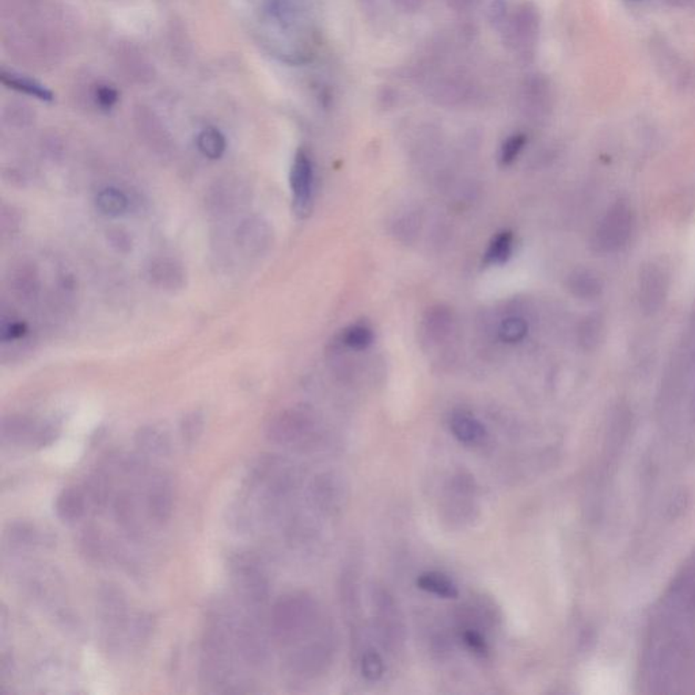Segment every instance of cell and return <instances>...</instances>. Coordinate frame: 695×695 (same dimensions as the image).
Masks as SVG:
<instances>
[{
    "mask_svg": "<svg viewBox=\"0 0 695 695\" xmlns=\"http://www.w3.org/2000/svg\"><path fill=\"white\" fill-rule=\"evenodd\" d=\"M262 35L273 54L288 60L302 62L306 56L303 37L307 27L306 0H264Z\"/></svg>",
    "mask_w": 695,
    "mask_h": 695,
    "instance_id": "cell-1",
    "label": "cell"
},
{
    "mask_svg": "<svg viewBox=\"0 0 695 695\" xmlns=\"http://www.w3.org/2000/svg\"><path fill=\"white\" fill-rule=\"evenodd\" d=\"M318 621L320 611L312 598L303 594L287 595L273 608V636L282 644H293L312 633Z\"/></svg>",
    "mask_w": 695,
    "mask_h": 695,
    "instance_id": "cell-2",
    "label": "cell"
},
{
    "mask_svg": "<svg viewBox=\"0 0 695 695\" xmlns=\"http://www.w3.org/2000/svg\"><path fill=\"white\" fill-rule=\"evenodd\" d=\"M633 230V215L625 204H616L605 213L591 238L597 253H616L624 248Z\"/></svg>",
    "mask_w": 695,
    "mask_h": 695,
    "instance_id": "cell-3",
    "label": "cell"
},
{
    "mask_svg": "<svg viewBox=\"0 0 695 695\" xmlns=\"http://www.w3.org/2000/svg\"><path fill=\"white\" fill-rule=\"evenodd\" d=\"M314 181V165L312 158L304 149H299L291 168L290 185L293 210L301 218H304L312 210Z\"/></svg>",
    "mask_w": 695,
    "mask_h": 695,
    "instance_id": "cell-4",
    "label": "cell"
},
{
    "mask_svg": "<svg viewBox=\"0 0 695 695\" xmlns=\"http://www.w3.org/2000/svg\"><path fill=\"white\" fill-rule=\"evenodd\" d=\"M373 603H375L376 626H378L382 641L384 642V647L387 645L392 649H395L398 645L403 644L404 634H405V626H404L400 608L394 598L384 589H378L373 594Z\"/></svg>",
    "mask_w": 695,
    "mask_h": 695,
    "instance_id": "cell-5",
    "label": "cell"
},
{
    "mask_svg": "<svg viewBox=\"0 0 695 695\" xmlns=\"http://www.w3.org/2000/svg\"><path fill=\"white\" fill-rule=\"evenodd\" d=\"M669 292V279L664 271L656 264H648L642 268L639 279V307L645 314L658 312L666 302Z\"/></svg>",
    "mask_w": 695,
    "mask_h": 695,
    "instance_id": "cell-6",
    "label": "cell"
},
{
    "mask_svg": "<svg viewBox=\"0 0 695 695\" xmlns=\"http://www.w3.org/2000/svg\"><path fill=\"white\" fill-rule=\"evenodd\" d=\"M312 428L309 414L302 411H288L271 421L267 434L270 440L278 445H292L309 436Z\"/></svg>",
    "mask_w": 695,
    "mask_h": 695,
    "instance_id": "cell-7",
    "label": "cell"
},
{
    "mask_svg": "<svg viewBox=\"0 0 695 695\" xmlns=\"http://www.w3.org/2000/svg\"><path fill=\"white\" fill-rule=\"evenodd\" d=\"M235 577L242 589L246 600L250 605L259 606L267 602L268 581L261 569L251 557H240L234 564Z\"/></svg>",
    "mask_w": 695,
    "mask_h": 695,
    "instance_id": "cell-8",
    "label": "cell"
},
{
    "mask_svg": "<svg viewBox=\"0 0 695 695\" xmlns=\"http://www.w3.org/2000/svg\"><path fill=\"white\" fill-rule=\"evenodd\" d=\"M237 243L248 256H261L272 243V229L261 218H248L238 226Z\"/></svg>",
    "mask_w": 695,
    "mask_h": 695,
    "instance_id": "cell-9",
    "label": "cell"
},
{
    "mask_svg": "<svg viewBox=\"0 0 695 695\" xmlns=\"http://www.w3.org/2000/svg\"><path fill=\"white\" fill-rule=\"evenodd\" d=\"M149 281L159 290L176 292L182 290L187 282L184 265L170 257H159L152 260L147 271Z\"/></svg>",
    "mask_w": 695,
    "mask_h": 695,
    "instance_id": "cell-10",
    "label": "cell"
},
{
    "mask_svg": "<svg viewBox=\"0 0 695 695\" xmlns=\"http://www.w3.org/2000/svg\"><path fill=\"white\" fill-rule=\"evenodd\" d=\"M138 129L143 139L148 143L151 148L159 154H166L171 148L170 135L163 127L162 121L154 115V112L147 107H139L135 113Z\"/></svg>",
    "mask_w": 695,
    "mask_h": 695,
    "instance_id": "cell-11",
    "label": "cell"
},
{
    "mask_svg": "<svg viewBox=\"0 0 695 695\" xmlns=\"http://www.w3.org/2000/svg\"><path fill=\"white\" fill-rule=\"evenodd\" d=\"M451 434L465 445H480L485 442L487 431L484 424L467 412H455L450 418Z\"/></svg>",
    "mask_w": 695,
    "mask_h": 695,
    "instance_id": "cell-12",
    "label": "cell"
},
{
    "mask_svg": "<svg viewBox=\"0 0 695 695\" xmlns=\"http://www.w3.org/2000/svg\"><path fill=\"white\" fill-rule=\"evenodd\" d=\"M312 497L323 511H339L345 500V487L333 475H321L312 484Z\"/></svg>",
    "mask_w": 695,
    "mask_h": 695,
    "instance_id": "cell-13",
    "label": "cell"
},
{
    "mask_svg": "<svg viewBox=\"0 0 695 695\" xmlns=\"http://www.w3.org/2000/svg\"><path fill=\"white\" fill-rule=\"evenodd\" d=\"M538 33V16L536 11L523 7L509 24V41L515 48H526L536 41Z\"/></svg>",
    "mask_w": 695,
    "mask_h": 695,
    "instance_id": "cell-14",
    "label": "cell"
},
{
    "mask_svg": "<svg viewBox=\"0 0 695 695\" xmlns=\"http://www.w3.org/2000/svg\"><path fill=\"white\" fill-rule=\"evenodd\" d=\"M99 610L107 628H121L126 621L127 603L120 589L105 586L99 592Z\"/></svg>",
    "mask_w": 695,
    "mask_h": 695,
    "instance_id": "cell-15",
    "label": "cell"
},
{
    "mask_svg": "<svg viewBox=\"0 0 695 695\" xmlns=\"http://www.w3.org/2000/svg\"><path fill=\"white\" fill-rule=\"evenodd\" d=\"M238 647L249 663L261 664L267 658V642L253 624L240 626L238 631Z\"/></svg>",
    "mask_w": 695,
    "mask_h": 695,
    "instance_id": "cell-16",
    "label": "cell"
},
{
    "mask_svg": "<svg viewBox=\"0 0 695 695\" xmlns=\"http://www.w3.org/2000/svg\"><path fill=\"white\" fill-rule=\"evenodd\" d=\"M86 500L87 497L85 490L75 486L67 487L57 496L55 511L63 522H77L85 514Z\"/></svg>",
    "mask_w": 695,
    "mask_h": 695,
    "instance_id": "cell-17",
    "label": "cell"
},
{
    "mask_svg": "<svg viewBox=\"0 0 695 695\" xmlns=\"http://www.w3.org/2000/svg\"><path fill=\"white\" fill-rule=\"evenodd\" d=\"M0 80H2L5 87L11 88V90L26 94V96L33 97V98L40 99V101H54V93L48 87H46L43 83L37 82V80L32 79V77L15 74V72L3 71L2 75H0Z\"/></svg>",
    "mask_w": 695,
    "mask_h": 695,
    "instance_id": "cell-18",
    "label": "cell"
},
{
    "mask_svg": "<svg viewBox=\"0 0 695 695\" xmlns=\"http://www.w3.org/2000/svg\"><path fill=\"white\" fill-rule=\"evenodd\" d=\"M118 65L129 80L146 83L154 77V68L144 59L143 55L137 49L128 46L121 51L118 56Z\"/></svg>",
    "mask_w": 695,
    "mask_h": 695,
    "instance_id": "cell-19",
    "label": "cell"
},
{
    "mask_svg": "<svg viewBox=\"0 0 695 695\" xmlns=\"http://www.w3.org/2000/svg\"><path fill=\"white\" fill-rule=\"evenodd\" d=\"M138 447L151 455L165 456L170 453V437L168 432L158 426L147 425L140 428L135 436Z\"/></svg>",
    "mask_w": 695,
    "mask_h": 695,
    "instance_id": "cell-20",
    "label": "cell"
},
{
    "mask_svg": "<svg viewBox=\"0 0 695 695\" xmlns=\"http://www.w3.org/2000/svg\"><path fill=\"white\" fill-rule=\"evenodd\" d=\"M173 492L166 484H160L149 492L148 512L154 522L159 525L168 522L173 514Z\"/></svg>",
    "mask_w": 695,
    "mask_h": 695,
    "instance_id": "cell-21",
    "label": "cell"
},
{
    "mask_svg": "<svg viewBox=\"0 0 695 695\" xmlns=\"http://www.w3.org/2000/svg\"><path fill=\"white\" fill-rule=\"evenodd\" d=\"M417 586L423 591L443 599H455L458 598L459 589L456 584L447 576L439 572H425L418 576Z\"/></svg>",
    "mask_w": 695,
    "mask_h": 695,
    "instance_id": "cell-22",
    "label": "cell"
},
{
    "mask_svg": "<svg viewBox=\"0 0 695 695\" xmlns=\"http://www.w3.org/2000/svg\"><path fill=\"white\" fill-rule=\"evenodd\" d=\"M569 290L580 299H595L603 290L602 280L588 270H577L569 276Z\"/></svg>",
    "mask_w": 695,
    "mask_h": 695,
    "instance_id": "cell-23",
    "label": "cell"
},
{
    "mask_svg": "<svg viewBox=\"0 0 695 695\" xmlns=\"http://www.w3.org/2000/svg\"><path fill=\"white\" fill-rule=\"evenodd\" d=\"M97 210L107 218H118L128 210V198L116 188H105L96 198Z\"/></svg>",
    "mask_w": 695,
    "mask_h": 695,
    "instance_id": "cell-24",
    "label": "cell"
},
{
    "mask_svg": "<svg viewBox=\"0 0 695 695\" xmlns=\"http://www.w3.org/2000/svg\"><path fill=\"white\" fill-rule=\"evenodd\" d=\"M514 250V235L511 231H501L493 237L485 253V262L489 265H503L508 261Z\"/></svg>",
    "mask_w": 695,
    "mask_h": 695,
    "instance_id": "cell-25",
    "label": "cell"
},
{
    "mask_svg": "<svg viewBox=\"0 0 695 695\" xmlns=\"http://www.w3.org/2000/svg\"><path fill=\"white\" fill-rule=\"evenodd\" d=\"M36 431L32 421L25 417H8L2 424L3 439L10 443L26 442L27 439L33 443Z\"/></svg>",
    "mask_w": 695,
    "mask_h": 695,
    "instance_id": "cell-26",
    "label": "cell"
},
{
    "mask_svg": "<svg viewBox=\"0 0 695 695\" xmlns=\"http://www.w3.org/2000/svg\"><path fill=\"white\" fill-rule=\"evenodd\" d=\"M198 147L201 154L209 159H220L227 149L226 138L219 129L210 127L199 134Z\"/></svg>",
    "mask_w": 695,
    "mask_h": 695,
    "instance_id": "cell-27",
    "label": "cell"
},
{
    "mask_svg": "<svg viewBox=\"0 0 695 695\" xmlns=\"http://www.w3.org/2000/svg\"><path fill=\"white\" fill-rule=\"evenodd\" d=\"M86 497L94 504V506H104L107 503L109 498L110 486L109 481H107V475H101V473H94V475H88L85 484Z\"/></svg>",
    "mask_w": 695,
    "mask_h": 695,
    "instance_id": "cell-28",
    "label": "cell"
},
{
    "mask_svg": "<svg viewBox=\"0 0 695 695\" xmlns=\"http://www.w3.org/2000/svg\"><path fill=\"white\" fill-rule=\"evenodd\" d=\"M342 340L344 345L353 351H364L373 342V332L370 326L356 323L342 332Z\"/></svg>",
    "mask_w": 695,
    "mask_h": 695,
    "instance_id": "cell-29",
    "label": "cell"
},
{
    "mask_svg": "<svg viewBox=\"0 0 695 695\" xmlns=\"http://www.w3.org/2000/svg\"><path fill=\"white\" fill-rule=\"evenodd\" d=\"M527 332L528 325L523 318L509 317L501 322L500 329H498V336H500L504 342L516 344V342L525 340V337L527 336Z\"/></svg>",
    "mask_w": 695,
    "mask_h": 695,
    "instance_id": "cell-30",
    "label": "cell"
},
{
    "mask_svg": "<svg viewBox=\"0 0 695 695\" xmlns=\"http://www.w3.org/2000/svg\"><path fill=\"white\" fill-rule=\"evenodd\" d=\"M80 550L90 561H99L104 556V542L97 528L87 527L80 537Z\"/></svg>",
    "mask_w": 695,
    "mask_h": 695,
    "instance_id": "cell-31",
    "label": "cell"
},
{
    "mask_svg": "<svg viewBox=\"0 0 695 695\" xmlns=\"http://www.w3.org/2000/svg\"><path fill=\"white\" fill-rule=\"evenodd\" d=\"M360 669L363 677L370 682H376L381 680L384 674V661L382 656L376 650L368 649L362 655L360 661Z\"/></svg>",
    "mask_w": 695,
    "mask_h": 695,
    "instance_id": "cell-32",
    "label": "cell"
},
{
    "mask_svg": "<svg viewBox=\"0 0 695 695\" xmlns=\"http://www.w3.org/2000/svg\"><path fill=\"white\" fill-rule=\"evenodd\" d=\"M182 439L187 445H193L204 431V416L201 412H192L182 418L179 425Z\"/></svg>",
    "mask_w": 695,
    "mask_h": 695,
    "instance_id": "cell-33",
    "label": "cell"
},
{
    "mask_svg": "<svg viewBox=\"0 0 695 695\" xmlns=\"http://www.w3.org/2000/svg\"><path fill=\"white\" fill-rule=\"evenodd\" d=\"M8 539L14 542V545H33L37 541L38 534L35 526L27 522H15L10 525L7 531Z\"/></svg>",
    "mask_w": 695,
    "mask_h": 695,
    "instance_id": "cell-34",
    "label": "cell"
},
{
    "mask_svg": "<svg viewBox=\"0 0 695 695\" xmlns=\"http://www.w3.org/2000/svg\"><path fill=\"white\" fill-rule=\"evenodd\" d=\"M94 101L101 109L109 110L118 104L120 99V93L113 86L101 83L97 85L93 91Z\"/></svg>",
    "mask_w": 695,
    "mask_h": 695,
    "instance_id": "cell-35",
    "label": "cell"
},
{
    "mask_svg": "<svg viewBox=\"0 0 695 695\" xmlns=\"http://www.w3.org/2000/svg\"><path fill=\"white\" fill-rule=\"evenodd\" d=\"M525 144V135H514V137L508 138V139L504 141L500 151L501 163L503 165H511L519 157Z\"/></svg>",
    "mask_w": 695,
    "mask_h": 695,
    "instance_id": "cell-36",
    "label": "cell"
},
{
    "mask_svg": "<svg viewBox=\"0 0 695 695\" xmlns=\"http://www.w3.org/2000/svg\"><path fill=\"white\" fill-rule=\"evenodd\" d=\"M37 288V278L33 276L32 272L22 271V273H19V275L16 276L15 290L18 291L19 295L24 296V298H32V296H35Z\"/></svg>",
    "mask_w": 695,
    "mask_h": 695,
    "instance_id": "cell-37",
    "label": "cell"
},
{
    "mask_svg": "<svg viewBox=\"0 0 695 695\" xmlns=\"http://www.w3.org/2000/svg\"><path fill=\"white\" fill-rule=\"evenodd\" d=\"M115 509L118 522L123 523V525H131L132 516H134V506H132L129 496H118V500H116Z\"/></svg>",
    "mask_w": 695,
    "mask_h": 695,
    "instance_id": "cell-38",
    "label": "cell"
},
{
    "mask_svg": "<svg viewBox=\"0 0 695 695\" xmlns=\"http://www.w3.org/2000/svg\"><path fill=\"white\" fill-rule=\"evenodd\" d=\"M465 642L470 649L475 650L478 655H485L487 652V644L485 639L480 631L475 629H466L464 633Z\"/></svg>",
    "mask_w": 695,
    "mask_h": 695,
    "instance_id": "cell-39",
    "label": "cell"
},
{
    "mask_svg": "<svg viewBox=\"0 0 695 695\" xmlns=\"http://www.w3.org/2000/svg\"><path fill=\"white\" fill-rule=\"evenodd\" d=\"M27 328L24 322L19 321H14V322L5 323L2 326V339L3 342H16V340L22 339L26 334Z\"/></svg>",
    "mask_w": 695,
    "mask_h": 695,
    "instance_id": "cell-40",
    "label": "cell"
},
{
    "mask_svg": "<svg viewBox=\"0 0 695 695\" xmlns=\"http://www.w3.org/2000/svg\"><path fill=\"white\" fill-rule=\"evenodd\" d=\"M600 333H602V328H600V323L598 322V320H588V322H586L584 328L581 329V334H583L581 342L587 347H589L591 344L595 345L599 342Z\"/></svg>",
    "mask_w": 695,
    "mask_h": 695,
    "instance_id": "cell-41",
    "label": "cell"
},
{
    "mask_svg": "<svg viewBox=\"0 0 695 695\" xmlns=\"http://www.w3.org/2000/svg\"><path fill=\"white\" fill-rule=\"evenodd\" d=\"M110 240L112 245L116 246L120 251H128L131 249V240L127 232L121 231V230H116V231L110 232Z\"/></svg>",
    "mask_w": 695,
    "mask_h": 695,
    "instance_id": "cell-42",
    "label": "cell"
},
{
    "mask_svg": "<svg viewBox=\"0 0 695 695\" xmlns=\"http://www.w3.org/2000/svg\"><path fill=\"white\" fill-rule=\"evenodd\" d=\"M423 2L424 0H394L395 5L405 11L417 10V8H420L421 3Z\"/></svg>",
    "mask_w": 695,
    "mask_h": 695,
    "instance_id": "cell-43",
    "label": "cell"
},
{
    "mask_svg": "<svg viewBox=\"0 0 695 695\" xmlns=\"http://www.w3.org/2000/svg\"><path fill=\"white\" fill-rule=\"evenodd\" d=\"M667 2H669L671 5H688V3L693 2V0H667Z\"/></svg>",
    "mask_w": 695,
    "mask_h": 695,
    "instance_id": "cell-44",
    "label": "cell"
}]
</instances>
